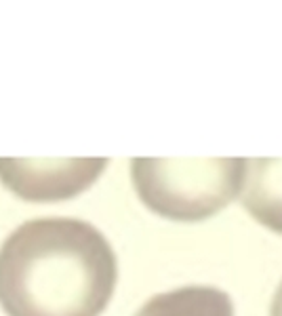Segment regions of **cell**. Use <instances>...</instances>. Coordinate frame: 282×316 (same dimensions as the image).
Returning <instances> with one entry per match:
<instances>
[{"label": "cell", "instance_id": "1", "mask_svg": "<svg viewBox=\"0 0 282 316\" xmlns=\"http://www.w3.org/2000/svg\"><path fill=\"white\" fill-rule=\"evenodd\" d=\"M116 280L112 244L82 219H30L0 247V306L9 316H99Z\"/></svg>", "mask_w": 282, "mask_h": 316}, {"label": "cell", "instance_id": "2", "mask_svg": "<svg viewBox=\"0 0 282 316\" xmlns=\"http://www.w3.org/2000/svg\"><path fill=\"white\" fill-rule=\"evenodd\" d=\"M244 158H133L131 177L150 211L175 221H202L242 188Z\"/></svg>", "mask_w": 282, "mask_h": 316}, {"label": "cell", "instance_id": "3", "mask_svg": "<svg viewBox=\"0 0 282 316\" xmlns=\"http://www.w3.org/2000/svg\"><path fill=\"white\" fill-rule=\"evenodd\" d=\"M105 167L108 158H0V182L24 200H65L91 188Z\"/></svg>", "mask_w": 282, "mask_h": 316}, {"label": "cell", "instance_id": "4", "mask_svg": "<svg viewBox=\"0 0 282 316\" xmlns=\"http://www.w3.org/2000/svg\"><path fill=\"white\" fill-rule=\"evenodd\" d=\"M240 190L244 209L282 234V158H246Z\"/></svg>", "mask_w": 282, "mask_h": 316}, {"label": "cell", "instance_id": "5", "mask_svg": "<svg viewBox=\"0 0 282 316\" xmlns=\"http://www.w3.org/2000/svg\"><path fill=\"white\" fill-rule=\"evenodd\" d=\"M135 316H234V304L217 287L192 285L152 297Z\"/></svg>", "mask_w": 282, "mask_h": 316}, {"label": "cell", "instance_id": "6", "mask_svg": "<svg viewBox=\"0 0 282 316\" xmlns=\"http://www.w3.org/2000/svg\"><path fill=\"white\" fill-rule=\"evenodd\" d=\"M270 316H282V283L272 300V308H270Z\"/></svg>", "mask_w": 282, "mask_h": 316}]
</instances>
